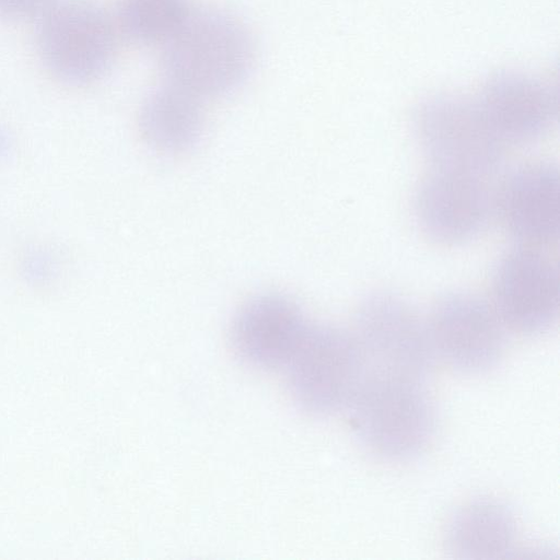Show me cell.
<instances>
[{
	"instance_id": "3957f363",
	"label": "cell",
	"mask_w": 560,
	"mask_h": 560,
	"mask_svg": "<svg viewBox=\"0 0 560 560\" xmlns=\"http://www.w3.org/2000/svg\"><path fill=\"white\" fill-rule=\"evenodd\" d=\"M117 31L110 15L91 0H52L38 16L37 48L56 78L88 84L110 68Z\"/></svg>"
},
{
	"instance_id": "9c48e42d",
	"label": "cell",
	"mask_w": 560,
	"mask_h": 560,
	"mask_svg": "<svg viewBox=\"0 0 560 560\" xmlns=\"http://www.w3.org/2000/svg\"><path fill=\"white\" fill-rule=\"evenodd\" d=\"M502 143L527 144L544 137L558 118V89L548 80L515 71L494 74L474 96Z\"/></svg>"
},
{
	"instance_id": "30bf717a",
	"label": "cell",
	"mask_w": 560,
	"mask_h": 560,
	"mask_svg": "<svg viewBox=\"0 0 560 560\" xmlns=\"http://www.w3.org/2000/svg\"><path fill=\"white\" fill-rule=\"evenodd\" d=\"M422 232L442 245H458L479 235L489 222L492 200L483 178L432 168L415 195Z\"/></svg>"
},
{
	"instance_id": "8fae6325",
	"label": "cell",
	"mask_w": 560,
	"mask_h": 560,
	"mask_svg": "<svg viewBox=\"0 0 560 560\" xmlns=\"http://www.w3.org/2000/svg\"><path fill=\"white\" fill-rule=\"evenodd\" d=\"M311 322L290 298L278 293L257 295L234 316L231 342L235 354L260 370H284Z\"/></svg>"
},
{
	"instance_id": "52a82bcc",
	"label": "cell",
	"mask_w": 560,
	"mask_h": 560,
	"mask_svg": "<svg viewBox=\"0 0 560 560\" xmlns=\"http://www.w3.org/2000/svg\"><path fill=\"white\" fill-rule=\"evenodd\" d=\"M434 354L465 374L495 368L505 348V326L493 306L465 291L442 295L427 322Z\"/></svg>"
},
{
	"instance_id": "5bb4252c",
	"label": "cell",
	"mask_w": 560,
	"mask_h": 560,
	"mask_svg": "<svg viewBox=\"0 0 560 560\" xmlns=\"http://www.w3.org/2000/svg\"><path fill=\"white\" fill-rule=\"evenodd\" d=\"M202 100L164 81L144 97L139 126L145 141L163 153L191 149L203 130Z\"/></svg>"
},
{
	"instance_id": "6da1fadb",
	"label": "cell",
	"mask_w": 560,
	"mask_h": 560,
	"mask_svg": "<svg viewBox=\"0 0 560 560\" xmlns=\"http://www.w3.org/2000/svg\"><path fill=\"white\" fill-rule=\"evenodd\" d=\"M255 62L256 43L247 24L234 13L218 8L192 10L162 45L164 81L202 101L241 89Z\"/></svg>"
},
{
	"instance_id": "7a4b0ae2",
	"label": "cell",
	"mask_w": 560,
	"mask_h": 560,
	"mask_svg": "<svg viewBox=\"0 0 560 560\" xmlns=\"http://www.w3.org/2000/svg\"><path fill=\"white\" fill-rule=\"evenodd\" d=\"M347 410L361 445L390 462L419 456L435 432L433 402L416 380L365 375Z\"/></svg>"
},
{
	"instance_id": "4fadbf2b",
	"label": "cell",
	"mask_w": 560,
	"mask_h": 560,
	"mask_svg": "<svg viewBox=\"0 0 560 560\" xmlns=\"http://www.w3.org/2000/svg\"><path fill=\"white\" fill-rule=\"evenodd\" d=\"M516 534V520L510 508L498 500L480 498L451 516L445 544L455 558L499 559L513 550Z\"/></svg>"
},
{
	"instance_id": "ba28073f",
	"label": "cell",
	"mask_w": 560,
	"mask_h": 560,
	"mask_svg": "<svg viewBox=\"0 0 560 560\" xmlns=\"http://www.w3.org/2000/svg\"><path fill=\"white\" fill-rule=\"evenodd\" d=\"M559 283L557 265L536 248L522 245L498 260L491 305L505 328L540 335L558 319Z\"/></svg>"
},
{
	"instance_id": "8992f818",
	"label": "cell",
	"mask_w": 560,
	"mask_h": 560,
	"mask_svg": "<svg viewBox=\"0 0 560 560\" xmlns=\"http://www.w3.org/2000/svg\"><path fill=\"white\" fill-rule=\"evenodd\" d=\"M413 130L433 168L485 178L502 161L503 143L488 127L474 97H428L415 110Z\"/></svg>"
},
{
	"instance_id": "5b68a950",
	"label": "cell",
	"mask_w": 560,
	"mask_h": 560,
	"mask_svg": "<svg viewBox=\"0 0 560 560\" xmlns=\"http://www.w3.org/2000/svg\"><path fill=\"white\" fill-rule=\"evenodd\" d=\"M353 336L365 375L423 382L434 359L428 324L401 296L388 291L366 294L355 312Z\"/></svg>"
},
{
	"instance_id": "2e32d148",
	"label": "cell",
	"mask_w": 560,
	"mask_h": 560,
	"mask_svg": "<svg viewBox=\"0 0 560 560\" xmlns=\"http://www.w3.org/2000/svg\"><path fill=\"white\" fill-rule=\"evenodd\" d=\"M52 0H0V15L22 20L39 16Z\"/></svg>"
},
{
	"instance_id": "9a60e30c",
	"label": "cell",
	"mask_w": 560,
	"mask_h": 560,
	"mask_svg": "<svg viewBox=\"0 0 560 560\" xmlns=\"http://www.w3.org/2000/svg\"><path fill=\"white\" fill-rule=\"evenodd\" d=\"M192 12L190 0H118L116 26L139 45H163Z\"/></svg>"
},
{
	"instance_id": "277c9868",
	"label": "cell",
	"mask_w": 560,
	"mask_h": 560,
	"mask_svg": "<svg viewBox=\"0 0 560 560\" xmlns=\"http://www.w3.org/2000/svg\"><path fill=\"white\" fill-rule=\"evenodd\" d=\"M283 371L296 405L322 417L348 409L366 374L353 334L313 323Z\"/></svg>"
},
{
	"instance_id": "7c38bea8",
	"label": "cell",
	"mask_w": 560,
	"mask_h": 560,
	"mask_svg": "<svg viewBox=\"0 0 560 560\" xmlns=\"http://www.w3.org/2000/svg\"><path fill=\"white\" fill-rule=\"evenodd\" d=\"M559 179L558 166L540 160L518 165L503 180L495 206L505 230L522 245L558 241Z\"/></svg>"
}]
</instances>
